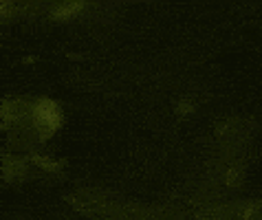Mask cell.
<instances>
[{"label": "cell", "instance_id": "1", "mask_svg": "<svg viewBox=\"0 0 262 220\" xmlns=\"http://www.w3.org/2000/svg\"><path fill=\"white\" fill-rule=\"evenodd\" d=\"M35 115H38V121L45 123L49 130H53L60 123V113H57V108L51 101H40L38 108H35Z\"/></svg>", "mask_w": 262, "mask_h": 220}]
</instances>
